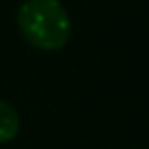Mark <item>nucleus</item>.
Segmentation results:
<instances>
[{"mask_svg":"<svg viewBox=\"0 0 149 149\" xmlns=\"http://www.w3.org/2000/svg\"><path fill=\"white\" fill-rule=\"evenodd\" d=\"M20 132V116L13 105L0 99V145L11 143Z\"/></svg>","mask_w":149,"mask_h":149,"instance_id":"obj_2","label":"nucleus"},{"mask_svg":"<svg viewBox=\"0 0 149 149\" xmlns=\"http://www.w3.org/2000/svg\"><path fill=\"white\" fill-rule=\"evenodd\" d=\"M18 29L37 51H61L68 44L72 22L59 0H24L18 9Z\"/></svg>","mask_w":149,"mask_h":149,"instance_id":"obj_1","label":"nucleus"}]
</instances>
